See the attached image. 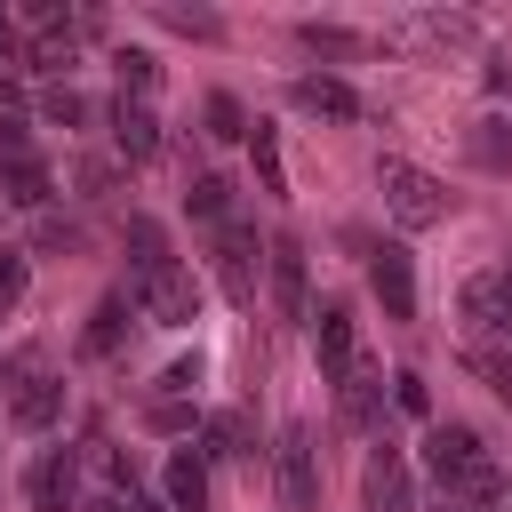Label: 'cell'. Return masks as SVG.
Returning a JSON list of instances; mask_svg holds the SVG:
<instances>
[{
	"instance_id": "ba28073f",
	"label": "cell",
	"mask_w": 512,
	"mask_h": 512,
	"mask_svg": "<svg viewBox=\"0 0 512 512\" xmlns=\"http://www.w3.org/2000/svg\"><path fill=\"white\" fill-rule=\"evenodd\" d=\"M360 512H416V480H408L400 448H376L360 464Z\"/></svg>"
},
{
	"instance_id": "4dcf8cb0",
	"label": "cell",
	"mask_w": 512,
	"mask_h": 512,
	"mask_svg": "<svg viewBox=\"0 0 512 512\" xmlns=\"http://www.w3.org/2000/svg\"><path fill=\"white\" fill-rule=\"evenodd\" d=\"M24 280H32V272H24V256H16V248H0V320L24 304Z\"/></svg>"
},
{
	"instance_id": "d4e9b609",
	"label": "cell",
	"mask_w": 512,
	"mask_h": 512,
	"mask_svg": "<svg viewBox=\"0 0 512 512\" xmlns=\"http://www.w3.org/2000/svg\"><path fill=\"white\" fill-rule=\"evenodd\" d=\"M184 208H192L200 224H232V184H224V176H192V184H184Z\"/></svg>"
},
{
	"instance_id": "44dd1931",
	"label": "cell",
	"mask_w": 512,
	"mask_h": 512,
	"mask_svg": "<svg viewBox=\"0 0 512 512\" xmlns=\"http://www.w3.org/2000/svg\"><path fill=\"white\" fill-rule=\"evenodd\" d=\"M248 160H256V192H288V168H280V136H272V120H256L248 128Z\"/></svg>"
},
{
	"instance_id": "9c48e42d",
	"label": "cell",
	"mask_w": 512,
	"mask_h": 512,
	"mask_svg": "<svg viewBox=\"0 0 512 512\" xmlns=\"http://www.w3.org/2000/svg\"><path fill=\"white\" fill-rule=\"evenodd\" d=\"M288 104H296L304 120H360V112H368L360 88L336 80V72H296V80H288Z\"/></svg>"
},
{
	"instance_id": "277c9868",
	"label": "cell",
	"mask_w": 512,
	"mask_h": 512,
	"mask_svg": "<svg viewBox=\"0 0 512 512\" xmlns=\"http://www.w3.org/2000/svg\"><path fill=\"white\" fill-rule=\"evenodd\" d=\"M456 312H464V344L512 336V288H504V272H472V280L456 288Z\"/></svg>"
},
{
	"instance_id": "d6986e66",
	"label": "cell",
	"mask_w": 512,
	"mask_h": 512,
	"mask_svg": "<svg viewBox=\"0 0 512 512\" xmlns=\"http://www.w3.org/2000/svg\"><path fill=\"white\" fill-rule=\"evenodd\" d=\"M464 152H472V168L504 176V168H512V120H504V112H480L472 136H464Z\"/></svg>"
},
{
	"instance_id": "8fae6325",
	"label": "cell",
	"mask_w": 512,
	"mask_h": 512,
	"mask_svg": "<svg viewBox=\"0 0 512 512\" xmlns=\"http://www.w3.org/2000/svg\"><path fill=\"white\" fill-rule=\"evenodd\" d=\"M312 352H320V376H328V384L352 376V360H360V320H352V304H320V320H312Z\"/></svg>"
},
{
	"instance_id": "4316f807",
	"label": "cell",
	"mask_w": 512,
	"mask_h": 512,
	"mask_svg": "<svg viewBox=\"0 0 512 512\" xmlns=\"http://www.w3.org/2000/svg\"><path fill=\"white\" fill-rule=\"evenodd\" d=\"M152 16H160L168 32H184V40H216V32H224V24H216V8H184V0H160Z\"/></svg>"
},
{
	"instance_id": "9a60e30c",
	"label": "cell",
	"mask_w": 512,
	"mask_h": 512,
	"mask_svg": "<svg viewBox=\"0 0 512 512\" xmlns=\"http://www.w3.org/2000/svg\"><path fill=\"white\" fill-rule=\"evenodd\" d=\"M200 456H208V464H256V424H248L240 408H216V416L200 424Z\"/></svg>"
},
{
	"instance_id": "603a6c76",
	"label": "cell",
	"mask_w": 512,
	"mask_h": 512,
	"mask_svg": "<svg viewBox=\"0 0 512 512\" xmlns=\"http://www.w3.org/2000/svg\"><path fill=\"white\" fill-rule=\"evenodd\" d=\"M408 32H416V40H440V48H472V40H480V24H472V16H456V8H424Z\"/></svg>"
},
{
	"instance_id": "7c38bea8",
	"label": "cell",
	"mask_w": 512,
	"mask_h": 512,
	"mask_svg": "<svg viewBox=\"0 0 512 512\" xmlns=\"http://www.w3.org/2000/svg\"><path fill=\"white\" fill-rule=\"evenodd\" d=\"M336 408H344V424H352V432H376V424H384V360H368V352H360V360H352V376L336 384Z\"/></svg>"
},
{
	"instance_id": "ac0fdd59",
	"label": "cell",
	"mask_w": 512,
	"mask_h": 512,
	"mask_svg": "<svg viewBox=\"0 0 512 512\" xmlns=\"http://www.w3.org/2000/svg\"><path fill=\"white\" fill-rule=\"evenodd\" d=\"M128 320H136V304H128V288H112V296L88 312V328H80V352H88V360H112V352H120V336H128Z\"/></svg>"
},
{
	"instance_id": "74e56055",
	"label": "cell",
	"mask_w": 512,
	"mask_h": 512,
	"mask_svg": "<svg viewBox=\"0 0 512 512\" xmlns=\"http://www.w3.org/2000/svg\"><path fill=\"white\" fill-rule=\"evenodd\" d=\"M504 288H512V264H504Z\"/></svg>"
},
{
	"instance_id": "e0dca14e",
	"label": "cell",
	"mask_w": 512,
	"mask_h": 512,
	"mask_svg": "<svg viewBox=\"0 0 512 512\" xmlns=\"http://www.w3.org/2000/svg\"><path fill=\"white\" fill-rule=\"evenodd\" d=\"M264 272H272V304H280L288 320H304V248H296L288 232L264 248Z\"/></svg>"
},
{
	"instance_id": "d590c367",
	"label": "cell",
	"mask_w": 512,
	"mask_h": 512,
	"mask_svg": "<svg viewBox=\"0 0 512 512\" xmlns=\"http://www.w3.org/2000/svg\"><path fill=\"white\" fill-rule=\"evenodd\" d=\"M40 248H80V224H64V216H48V224H40Z\"/></svg>"
},
{
	"instance_id": "7402d4cb",
	"label": "cell",
	"mask_w": 512,
	"mask_h": 512,
	"mask_svg": "<svg viewBox=\"0 0 512 512\" xmlns=\"http://www.w3.org/2000/svg\"><path fill=\"white\" fill-rule=\"evenodd\" d=\"M464 368H472V376L512 408V344H464Z\"/></svg>"
},
{
	"instance_id": "484cf974",
	"label": "cell",
	"mask_w": 512,
	"mask_h": 512,
	"mask_svg": "<svg viewBox=\"0 0 512 512\" xmlns=\"http://www.w3.org/2000/svg\"><path fill=\"white\" fill-rule=\"evenodd\" d=\"M112 72H120V96H152V88H160V56H152V48H120Z\"/></svg>"
},
{
	"instance_id": "d6a6232c",
	"label": "cell",
	"mask_w": 512,
	"mask_h": 512,
	"mask_svg": "<svg viewBox=\"0 0 512 512\" xmlns=\"http://www.w3.org/2000/svg\"><path fill=\"white\" fill-rule=\"evenodd\" d=\"M192 384H200V360H168V368H160V392H168V400L192 392Z\"/></svg>"
},
{
	"instance_id": "2e32d148",
	"label": "cell",
	"mask_w": 512,
	"mask_h": 512,
	"mask_svg": "<svg viewBox=\"0 0 512 512\" xmlns=\"http://www.w3.org/2000/svg\"><path fill=\"white\" fill-rule=\"evenodd\" d=\"M160 496H168V512H208V456L200 448H176L160 464Z\"/></svg>"
},
{
	"instance_id": "8d00e7d4",
	"label": "cell",
	"mask_w": 512,
	"mask_h": 512,
	"mask_svg": "<svg viewBox=\"0 0 512 512\" xmlns=\"http://www.w3.org/2000/svg\"><path fill=\"white\" fill-rule=\"evenodd\" d=\"M16 64H24V48H16V32H8V16H0V80H8Z\"/></svg>"
},
{
	"instance_id": "e575fe53",
	"label": "cell",
	"mask_w": 512,
	"mask_h": 512,
	"mask_svg": "<svg viewBox=\"0 0 512 512\" xmlns=\"http://www.w3.org/2000/svg\"><path fill=\"white\" fill-rule=\"evenodd\" d=\"M152 432H192V408H184V400H160V408H152Z\"/></svg>"
},
{
	"instance_id": "ffe728a7",
	"label": "cell",
	"mask_w": 512,
	"mask_h": 512,
	"mask_svg": "<svg viewBox=\"0 0 512 512\" xmlns=\"http://www.w3.org/2000/svg\"><path fill=\"white\" fill-rule=\"evenodd\" d=\"M296 40H304L312 56H328V64H352V56H368V40H360V32H344V24H320V16H304V24H296Z\"/></svg>"
},
{
	"instance_id": "3957f363",
	"label": "cell",
	"mask_w": 512,
	"mask_h": 512,
	"mask_svg": "<svg viewBox=\"0 0 512 512\" xmlns=\"http://www.w3.org/2000/svg\"><path fill=\"white\" fill-rule=\"evenodd\" d=\"M216 288H224V304H256V272H264V248H256V232L248 224H216Z\"/></svg>"
},
{
	"instance_id": "4fadbf2b",
	"label": "cell",
	"mask_w": 512,
	"mask_h": 512,
	"mask_svg": "<svg viewBox=\"0 0 512 512\" xmlns=\"http://www.w3.org/2000/svg\"><path fill=\"white\" fill-rule=\"evenodd\" d=\"M72 480H80V456H72V448H48V456L24 472L32 512H80V504H72Z\"/></svg>"
},
{
	"instance_id": "5bb4252c",
	"label": "cell",
	"mask_w": 512,
	"mask_h": 512,
	"mask_svg": "<svg viewBox=\"0 0 512 512\" xmlns=\"http://www.w3.org/2000/svg\"><path fill=\"white\" fill-rule=\"evenodd\" d=\"M112 152H120L128 168H144V160L160 152V120H152L144 96H120V104H112Z\"/></svg>"
},
{
	"instance_id": "83f0119b",
	"label": "cell",
	"mask_w": 512,
	"mask_h": 512,
	"mask_svg": "<svg viewBox=\"0 0 512 512\" xmlns=\"http://www.w3.org/2000/svg\"><path fill=\"white\" fill-rule=\"evenodd\" d=\"M144 264H168V232L152 216H128V272H144Z\"/></svg>"
},
{
	"instance_id": "8992f818",
	"label": "cell",
	"mask_w": 512,
	"mask_h": 512,
	"mask_svg": "<svg viewBox=\"0 0 512 512\" xmlns=\"http://www.w3.org/2000/svg\"><path fill=\"white\" fill-rule=\"evenodd\" d=\"M272 480H280V496H288L296 512L320 504V448H312V424H288V432H280V448H272Z\"/></svg>"
},
{
	"instance_id": "7a4b0ae2",
	"label": "cell",
	"mask_w": 512,
	"mask_h": 512,
	"mask_svg": "<svg viewBox=\"0 0 512 512\" xmlns=\"http://www.w3.org/2000/svg\"><path fill=\"white\" fill-rule=\"evenodd\" d=\"M128 304H136L144 320H160V328H192V320H200V288H192V272H184L176 256L128 272Z\"/></svg>"
},
{
	"instance_id": "f546056e",
	"label": "cell",
	"mask_w": 512,
	"mask_h": 512,
	"mask_svg": "<svg viewBox=\"0 0 512 512\" xmlns=\"http://www.w3.org/2000/svg\"><path fill=\"white\" fill-rule=\"evenodd\" d=\"M40 112H48V120H56V128H80V120H88V96H80V88H64V80H56V88H48V96H40Z\"/></svg>"
},
{
	"instance_id": "f1b7e54d",
	"label": "cell",
	"mask_w": 512,
	"mask_h": 512,
	"mask_svg": "<svg viewBox=\"0 0 512 512\" xmlns=\"http://www.w3.org/2000/svg\"><path fill=\"white\" fill-rule=\"evenodd\" d=\"M248 128H256V120L240 112V96H224V88H216V96H208V136H224V144L240 136V144H248Z\"/></svg>"
},
{
	"instance_id": "5b68a950",
	"label": "cell",
	"mask_w": 512,
	"mask_h": 512,
	"mask_svg": "<svg viewBox=\"0 0 512 512\" xmlns=\"http://www.w3.org/2000/svg\"><path fill=\"white\" fill-rule=\"evenodd\" d=\"M64 416V376H48L40 360H16V376H8V424L16 432H48Z\"/></svg>"
},
{
	"instance_id": "1f68e13d",
	"label": "cell",
	"mask_w": 512,
	"mask_h": 512,
	"mask_svg": "<svg viewBox=\"0 0 512 512\" xmlns=\"http://www.w3.org/2000/svg\"><path fill=\"white\" fill-rule=\"evenodd\" d=\"M392 408H400V416H424V408H432V400H424V376H416V368H400V376H392Z\"/></svg>"
},
{
	"instance_id": "30bf717a",
	"label": "cell",
	"mask_w": 512,
	"mask_h": 512,
	"mask_svg": "<svg viewBox=\"0 0 512 512\" xmlns=\"http://www.w3.org/2000/svg\"><path fill=\"white\" fill-rule=\"evenodd\" d=\"M368 288H376V304H384V320H416V264H408V248H368Z\"/></svg>"
},
{
	"instance_id": "52a82bcc",
	"label": "cell",
	"mask_w": 512,
	"mask_h": 512,
	"mask_svg": "<svg viewBox=\"0 0 512 512\" xmlns=\"http://www.w3.org/2000/svg\"><path fill=\"white\" fill-rule=\"evenodd\" d=\"M480 456H496V448H488L472 424H432V432H424V472L440 480V496H448V488H456Z\"/></svg>"
},
{
	"instance_id": "6da1fadb",
	"label": "cell",
	"mask_w": 512,
	"mask_h": 512,
	"mask_svg": "<svg viewBox=\"0 0 512 512\" xmlns=\"http://www.w3.org/2000/svg\"><path fill=\"white\" fill-rule=\"evenodd\" d=\"M376 184H384V208H392V224H400V232H432V224L448 216V184H440V176H424L416 160H384V168H376Z\"/></svg>"
},
{
	"instance_id": "cb8c5ba5",
	"label": "cell",
	"mask_w": 512,
	"mask_h": 512,
	"mask_svg": "<svg viewBox=\"0 0 512 512\" xmlns=\"http://www.w3.org/2000/svg\"><path fill=\"white\" fill-rule=\"evenodd\" d=\"M0 200H8V208H48V168H40V160L0 168Z\"/></svg>"
},
{
	"instance_id": "836d02e7",
	"label": "cell",
	"mask_w": 512,
	"mask_h": 512,
	"mask_svg": "<svg viewBox=\"0 0 512 512\" xmlns=\"http://www.w3.org/2000/svg\"><path fill=\"white\" fill-rule=\"evenodd\" d=\"M80 192L104 200V192H112V160H80Z\"/></svg>"
}]
</instances>
